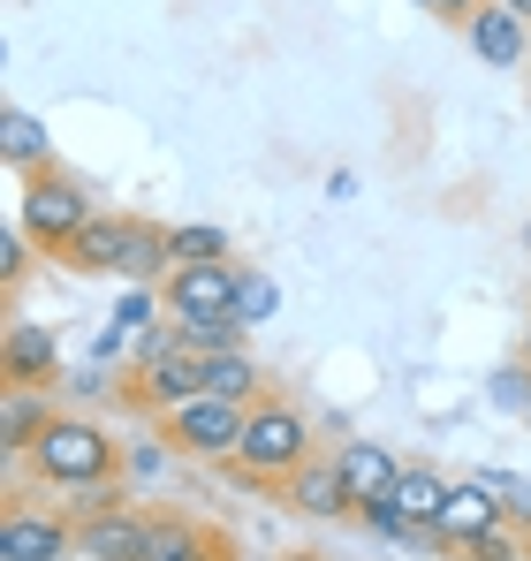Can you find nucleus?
Segmentation results:
<instances>
[{
  "instance_id": "f257e3e1",
  "label": "nucleus",
  "mask_w": 531,
  "mask_h": 561,
  "mask_svg": "<svg viewBox=\"0 0 531 561\" xmlns=\"http://www.w3.org/2000/svg\"><path fill=\"white\" fill-rule=\"evenodd\" d=\"M304 463H312V425H304V410L281 402V394H259V402H251V425H244V448H236V470H244L251 485H289Z\"/></svg>"
},
{
  "instance_id": "f03ea898",
  "label": "nucleus",
  "mask_w": 531,
  "mask_h": 561,
  "mask_svg": "<svg viewBox=\"0 0 531 561\" xmlns=\"http://www.w3.org/2000/svg\"><path fill=\"white\" fill-rule=\"evenodd\" d=\"M31 470L46 478V485H106L114 470H122V448L106 440V425H91V417H54L46 433H38V448H31Z\"/></svg>"
},
{
  "instance_id": "7ed1b4c3",
  "label": "nucleus",
  "mask_w": 531,
  "mask_h": 561,
  "mask_svg": "<svg viewBox=\"0 0 531 561\" xmlns=\"http://www.w3.org/2000/svg\"><path fill=\"white\" fill-rule=\"evenodd\" d=\"M244 425H251V402H221V394H197L160 417V448L176 456H213V463H236L244 448Z\"/></svg>"
},
{
  "instance_id": "20e7f679",
  "label": "nucleus",
  "mask_w": 531,
  "mask_h": 561,
  "mask_svg": "<svg viewBox=\"0 0 531 561\" xmlns=\"http://www.w3.org/2000/svg\"><path fill=\"white\" fill-rule=\"evenodd\" d=\"M84 228H91V197L69 183V175H54V168H46V175H31V183H23V236H31L38 251H54V259H61Z\"/></svg>"
},
{
  "instance_id": "39448f33",
  "label": "nucleus",
  "mask_w": 531,
  "mask_h": 561,
  "mask_svg": "<svg viewBox=\"0 0 531 561\" xmlns=\"http://www.w3.org/2000/svg\"><path fill=\"white\" fill-rule=\"evenodd\" d=\"M236 280L244 266H176L160 280V304L176 327H205V319H236Z\"/></svg>"
},
{
  "instance_id": "423d86ee",
  "label": "nucleus",
  "mask_w": 531,
  "mask_h": 561,
  "mask_svg": "<svg viewBox=\"0 0 531 561\" xmlns=\"http://www.w3.org/2000/svg\"><path fill=\"white\" fill-rule=\"evenodd\" d=\"M77 554V524L54 508H8L0 524V561H69Z\"/></svg>"
},
{
  "instance_id": "0eeeda50",
  "label": "nucleus",
  "mask_w": 531,
  "mask_h": 561,
  "mask_svg": "<svg viewBox=\"0 0 531 561\" xmlns=\"http://www.w3.org/2000/svg\"><path fill=\"white\" fill-rule=\"evenodd\" d=\"M463 38H471V54H478L486 69H517V61H531V23L517 15V8H501V0H486V8L463 23Z\"/></svg>"
},
{
  "instance_id": "6e6552de",
  "label": "nucleus",
  "mask_w": 531,
  "mask_h": 561,
  "mask_svg": "<svg viewBox=\"0 0 531 561\" xmlns=\"http://www.w3.org/2000/svg\"><path fill=\"white\" fill-rule=\"evenodd\" d=\"M509 516H501V501L478 485V478H463L455 493H448V508H441V524H433V547H448V554H463L471 539H486V531H501Z\"/></svg>"
},
{
  "instance_id": "1a4fd4ad",
  "label": "nucleus",
  "mask_w": 531,
  "mask_h": 561,
  "mask_svg": "<svg viewBox=\"0 0 531 561\" xmlns=\"http://www.w3.org/2000/svg\"><path fill=\"white\" fill-rule=\"evenodd\" d=\"M145 539H152V516H137V508H99L77 524L84 561H145Z\"/></svg>"
},
{
  "instance_id": "9d476101",
  "label": "nucleus",
  "mask_w": 531,
  "mask_h": 561,
  "mask_svg": "<svg viewBox=\"0 0 531 561\" xmlns=\"http://www.w3.org/2000/svg\"><path fill=\"white\" fill-rule=\"evenodd\" d=\"M61 365V350H54V327H31V319H15L8 334H0V373L8 387H46Z\"/></svg>"
},
{
  "instance_id": "9b49d317",
  "label": "nucleus",
  "mask_w": 531,
  "mask_h": 561,
  "mask_svg": "<svg viewBox=\"0 0 531 561\" xmlns=\"http://www.w3.org/2000/svg\"><path fill=\"white\" fill-rule=\"evenodd\" d=\"M129 236H137V220L91 213V228L61 251V266H77V274H122V266H129Z\"/></svg>"
},
{
  "instance_id": "f8f14e48",
  "label": "nucleus",
  "mask_w": 531,
  "mask_h": 561,
  "mask_svg": "<svg viewBox=\"0 0 531 561\" xmlns=\"http://www.w3.org/2000/svg\"><path fill=\"white\" fill-rule=\"evenodd\" d=\"M335 470H342V485H350L357 508H364V501H387L395 478H403V463H395L380 440H342V448H335Z\"/></svg>"
},
{
  "instance_id": "ddd939ff",
  "label": "nucleus",
  "mask_w": 531,
  "mask_h": 561,
  "mask_svg": "<svg viewBox=\"0 0 531 561\" xmlns=\"http://www.w3.org/2000/svg\"><path fill=\"white\" fill-rule=\"evenodd\" d=\"M281 493H289L296 516H319V524H335V516H350V508H357L350 485H342V470H335V456H327V463H304Z\"/></svg>"
},
{
  "instance_id": "4468645a",
  "label": "nucleus",
  "mask_w": 531,
  "mask_h": 561,
  "mask_svg": "<svg viewBox=\"0 0 531 561\" xmlns=\"http://www.w3.org/2000/svg\"><path fill=\"white\" fill-rule=\"evenodd\" d=\"M213 554H236L221 531L190 524V516H152V539H145V561H213Z\"/></svg>"
},
{
  "instance_id": "2eb2a0df",
  "label": "nucleus",
  "mask_w": 531,
  "mask_h": 561,
  "mask_svg": "<svg viewBox=\"0 0 531 561\" xmlns=\"http://www.w3.org/2000/svg\"><path fill=\"white\" fill-rule=\"evenodd\" d=\"M54 417H61V410H54L38 387H8V402H0V448H8V456H31Z\"/></svg>"
},
{
  "instance_id": "dca6fc26",
  "label": "nucleus",
  "mask_w": 531,
  "mask_h": 561,
  "mask_svg": "<svg viewBox=\"0 0 531 561\" xmlns=\"http://www.w3.org/2000/svg\"><path fill=\"white\" fill-rule=\"evenodd\" d=\"M448 493H455V478H441L433 463H403V478H395V508H403L418 531H433V524H441Z\"/></svg>"
},
{
  "instance_id": "f3484780",
  "label": "nucleus",
  "mask_w": 531,
  "mask_h": 561,
  "mask_svg": "<svg viewBox=\"0 0 531 561\" xmlns=\"http://www.w3.org/2000/svg\"><path fill=\"white\" fill-rule=\"evenodd\" d=\"M0 152H8V168H15L23 183L46 175V122L23 114V106H8V114H0Z\"/></svg>"
},
{
  "instance_id": "a211bd4d",
  "label": "nucleus",
  "mask_w": 531,
  "mask_h": 561,
  "mask_svg": "<svg viewBox=\"0 0 531 561\" xmlns=\"http://www.w3.org/2000/svg\"><path fill=\"white\" fill-rule=\"evenodd\" d=\"M168 243H176V266H236V243H228V228H213V220L168 228Z\"/></svg>"
},
{
  "instance_id": "6ab92c4d",
  "label": "nucleus",
  "mask_w": 531,
  "mask_h": 561,
  "mask_svg": "<svg viewBox=\"0 0 531 561\" xmlns=\"http://www.w3.org/2000/svg\"><path fill=\"white\" fill-rule=\"evenodd\" d=\"M205 394H221V402H259V365H251L244 350L205 357Z\"/></svg>"
},
{
  "instance_id": "aec40b11",
  "label": "nucleus",
  "mask_w": 531,
  "mask_h": 561,
  "mask_svg": "<svg viewBox=\"0 0 531 561\" xmlns=\"http://www.w3.org/2000/svg\"><path fill=\"white\" fill-rule=\"evenodd\" d=\"M273 311H281V288H273L259 266H244V280H236V319H244V327H266Z\"/></svg>"
},
{
  "instance_id": "412c9836",
  "label": "nucleus",
  "mask_w": 531,
  "mask_h": 561,
  "mask_svg": "<svg viewBox=\"0 0 531 561\" xmlns=\"http://www.w3.org/2000/svg\"><path fill=\"white\" fill-rule=\"evenodd\" d=\"M357 516H364V531H380V539H395V547H418V539H433V531H418V524L395 508V493H387V501H364Z\"/></svg>"
},
{
  "instance_id": "4be33fe9",
  "label": "nucleus",
  "mask_w": 531,
  "mask_h": 561,
  "mask_svg": "<svg viewBox=\"0 0 531 561\" xmlns=\"http://www.w3.org/2000/svg\"><path fill=\"white\" fill-rule=\"evenodd\" d=\"M478 485L501 501V516H509L517 531H531V478H509V470H478Z\"/></svg>"
},
{
  "instance_id": "5701e85b",
  "label": "nucleus",
  "mask_w": 531,
  "mask_h": 561,
  "mask_svg": "<svg viewBox=\"0 0 531 561\" xmlns=\"http://www.w3.org/2000/svg\"><path fill=\"white\" fill-rule=\"evenodd\" d=\"M463 561H531V531H517V524H501V531L471 539V547H463Z\"/></svg>"
},
{
  "instance_id": "b1692460",
  "label": "nucleus",
  "mask_w": 531,
  "mask_h": 561,
  "mask_svg": "<svg viewBox=\"0 0 531 561\" xmlns=\"http://www.w3.org/2000/svg\"><path fill=\"white\" fill-rule=\"evenodd\" d=\"M152 311H160V304H152V288H129V296H122V311H114V327H129V334H145V327H160Z\"/></svg>"
},
{
  "instance_id": "393cba45",
  "label": "nucleus",
  "mask_w": 531,
  "mask_h": 561,
  "mask_svg": "<svg viewBox=\"0 0 531 561\" xmlns=\"http://www.w3.org/2000/svg\"><path fill=\"white\" fill-rule=\"evenodd\" d=\"M494 402H509V410H531V365H517V373L494 379Z\"/></svg>"
},
{
  "instance_id": "a878e982",
  "label": "nucleus",
  "mask_w": 531,
  "mask_h": 561,
  "mask_svg": "<svg viewBox=\"0 0 531 561\" xmlns=\"http://www.w3.org/2000/svg\"><path fill=\"white\" fill-rule=\"evenodd\" d=\"M23 259H31V236H23V228H15V236H0V280H8V288L23 280Z\"/></svg>"
},
{
  "instance_id": "bb28decb",
  "label": "nucleus",
  "mask_w": 531,
  "mask_h": 561,
  "mask_svg": "<svg viewBox=\"0 0 531 561\" xmlns=\"http://www.w3.org/2000/svg\"><path fill=\"white\" fill-rule=\"evenodd\" d=\"M91 357L122 373V357H129V327H99V342H91Z\"/></svg>"
},
{
  "instance_id": "cd10ccee",
  "label": "nucleus",
  "mask_w": 531,
  "mask_h": 561,
  "mask_svg": "<svg viewBox=\"0 0 531 561\" xmlns=\"http://www.w3.org/2000/svg\"><path fill=\"white\" fill-rule=\"evenodd\" d=\"M426 8H433V15H448V23H471L486 0H426Z\"/></svg>"
},
{
  "instance_id": "c85d7f7f",
  "label": "nucleus",
  "mask_w": 531,
  "mask_h": 561,
  "mask_svg": "<svg viewBox=\"0 0 531 561\" xmlns=\"http://www.w3.org/2000/svg\"><path fill=\"white\" fill-rule=\"evenodd\" d=\"M501 8H517V15H524V23H531V0H501Z\"/></svg>"
},
{
  "instance_id": "c756f323",
  "label": "nucleus",
  "mask_w": 531,
  "mask_h": 561,
  "mask_svg": "<svg viewBox=\"0 0 531 561\" xmlns=\"http://www.w3.org/2000/svg\"><path fill=\"white\" fill-rule=\"evenodd\" d=\"M524 365H531V327H524Z\"/></svg>"
},
{
  "instance_id": "7c9ffc66",
  "label": "nucleus",
  "mask_w": 531,
  "mask_h": 561,
  "mask_svg": "<svg viewBox=\"0 0 531 561\" xmlns=\"http://www.w3.org/2000/svg\"><path fill=\"white\" fill-rule=\"evenodd\" d=\"M213 561H236V554H213Z\"/></svg>"
},
{
  "instance_id": "2f4dec72",
  "label": "nucleus",
  "mask_w": 531,
  "mask_h": 561,
  "mask_svg": "<svg viewBox=\"0 0 531 561\" xmlns=\"http://www.w3.org/2000/svg\"><path fill=\"white\" fill-rule=\"evenodd\" d=\"M296 561H312V554H296Z\"/></svg>"
},
{
  "instance_id": "473e14b6",
  "label": "nucleus",
  "mask_w": 531,
  "mask_h": 561,
  "mask_svg": "<svg viewBox=\"0 0 531 561\" xmlns=\"http://www.w3.org/2000/svg\"><path fill=\"white\" fill-rule=\"evenodd\" d=\"M524 417H531V410H524Z\"/></svg>"
}]
</instances>
